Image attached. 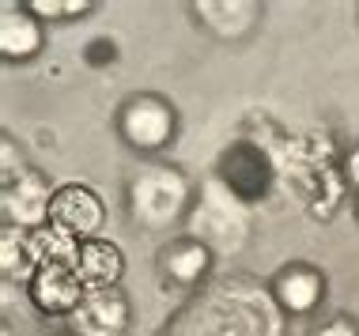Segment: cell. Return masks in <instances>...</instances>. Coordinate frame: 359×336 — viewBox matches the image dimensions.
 I'll list each match as a JSON object with an SVG mask.
<instances>
[{"mask_svg": "<svg viewBox=\"0 0 359 336\" xmlns=\"http://www.w3.org/2000/svg\"><path fill=\"white\" fill-rule=\"evenodd\" d=\"M197 15L219 38H242L246 31H254L257 4H250V0H235V4H227V0H205V4H197Z\"/></svg>", "mask_w": 359, "mask_h": 336, "instance_id": "obj_11", "label": "cell"}, {"mask_svg": "<svg viewBox=\"0 0 359 336\" xmlns=\"http://www.w3.org/2000/svg\"><path fill=\"white\" fill-rule=\"evenodd\" d=\"M76 336H121L129 325V299L121 287H91L69 314Z\"/></svg>", "mask_w": 359, "mask_h": 336, "instance_id": "obj_5", "label": "cell"}, {"mask_svg": "<svg viewBox=\"0 0 359 336\" xmlns=\"http://www.w3.org/2000/svg\"><path fill=\"white\" fill-rule=\"evenodd\" d=\"M348 178H352V186H359V148H352V155H348Z\"/></svg>", "mask_w": 359, "mask_h": 336, "instance_id": "obj_15", "label": "cell"}, {"mask_svg": "<svg viewBox=\"0 0 359 336\" xmlns=\"http://www.w3.org/2000/svg\"><path fill=\"white\" fill-rule=\"evenodd\" d=\"M273 295H276V302L284 306V310H291V314H306V310H314V306L322 302L325 284H322V276H318L314 268L295 265V268H284V272L276 276Z\"/></svg>", "mask_w": 359, "mask_h": 336, "instance_id": "obj_10", "label": "cell"}, {"mask_svg": "<svg viewBox=\"0 0 359 336\" xmlns=\"http://www.w3.org/2000/svg\"><path fill=\"white\" fill-rule=\"evenodd\" d=\"M42 50V27L31 8L19 4H0V53L8 61H27Z\"/></svg>", "mask_w": 359, "mask_h": 336, "instance_id": "obj_8", "label": "cell"}, {"mask_svg": "<svg viewBox=\"0 0 359 336\" xmlns=\"http://www.w3.org/2000/svg\"><path fill=\"white\" fill-rule=\"evenodd\" d=\"M314 336H359V329L352 321H344V318H337V321H329V325H322Z\"/></svg>", "mask_w": 359, "mask_h": 336, "instance_id": "obj_14", "label": "cell"}, {"mask_svg": "<svg viewBox=\"0 0 359 336\" xmlns=\"http://www.w3.org/2000/svg\"><path fill=\"white\" fill-rule=\"evenodd\" d=\"M118 129L129 148L137 151H159L167 148L174 136V110L155 94H137L133 102H125Z\"/></svg>", "mask_w": 359, "mask_h": 336, "instance_id": "obj_3", "label": "cell"}, {"mask_svg": "<svg viewBox=\"0 0 359 336\" xmlns=\"http://www.w3.org/2000/svg\"><path fill=\"white\" fill-rule=\"evenodd\" d=\"M208 265H212V249L205 242H197V238H186V242L170 246L167 257H163V268L178 284H197L208 272Z\"/></svg>", "mask_w": 359, "mask_h": 336, "instance_id": "obj_12", "label": "cell"}, {"mask_svg": "<svg viewBox=\"0 0 359 336\" xmlns=\"http://www.w3.org/2000/svg\"><path fill=\"white\" fill-rule=\"evenodd\" d=\"M189 204V181L182 170L174 167H144L137 170V178L129 181V208L137 216V223L159 230L170 227L174 219H182Z\"/></svg>", "mask_w": 359, "mask_h": 336, "instance_id": "obj_1", "label": "cell"}, {"mask_svg": "<svg viewBox=\"0 0 359 336\" xmlns=\"http://www.w3.org/2000/svg\"><path fill=\"white\" fill-rule=\"evenodd\" d=\"M355 212H359V204H355Z\"/></svg>", "mask_w": 359, "mask_h": 336, "instance_id": "obj_16", "label": "cell"}, {"mask_svg": "<svg viewBox=\"0 0 359 336\" xmlns=\"http://www.w3.org/2000/svg\"><path fill=\"white\" fill-rule=\"evenodd\" d=\"M50 204H53V193L46 186L42 174L34 170H23L15 178L4 181V219L8 227H38L50 219Z\"/></svg>", "mask_w": 359, "mask_h": 336, "instance_id": "obj_7", "label": "cell"}, {"mask_svg": "<svg viewBox=\"0 0 359 336\" xmlns=\"http://www.w3.org/2000/svg\"><path fill=\"white\" fill-rule=\"evenodd\" d=\"M102 223H106V208L87 186H61L53 193L50 227H57L61 234L76 238V242H91V238H99Z\"/></svg>", "mask_w": 359, "mask_h": 336, "instance_id": "obj_4", "label": "cell"}, {"mask_svg": "<svg viewBox=\"0 0 359 336\" xmlns=\"http://www.w3.org/2000/svg\"><path fill=\"white\" fill-rule=\"evenodd\" d=\"M27 8L38 19H72V15H83L91 4L87 0H31Z\"/></svg>", "mask_w": 359, "mask_h": 336, "instance_id": "obj_13", "label": "cell"}, {"mask_svg": "<svg viewBox=\"0 0 359 336\" xmlns=\"http://www.w3.org/2000/svg\"><path fill=\"white\" fill-rule=\"evenodd\" d=\"M193 238L208 249H227L246 238V212H242L238 197L216 178L205 186L197 208H193Z\"/></svg>", "mask_w": 359, "mask_h": 336, "instance_id": "obj_2", "label": "cell"}, {"mask_svg": "<svg viewBox=\"0 0 359 336\" xmlns=\"http://www.w3.org/2000/svg\"><path fill=\"white\" fill-rule=\"evenodd\" d=\"M76 268H80L83 287H118L121 272H125V257L121 249L106 238H91V242H80V257H76Z\"/></svg>", "mask_w": 359, "mask_h": 336, "instance_id": "obj_9", "label": "cell"}, {"mask_svg": "<svg viewBox=\"0 0 359 336\" xmlns=\"http://www.w3.org/2000/svg\"><path fill=\"white\" fill-rule=\"evenodd\" d=\"M83 280L80 268L69 257H42L34 280H31V299L42 306L46 314H72L76 302L83 299Z\"/></svg>", "mask_w": 359, "mask_h": 336, "instance_id": "obj_6", "label": "cell"}]
</instances>
